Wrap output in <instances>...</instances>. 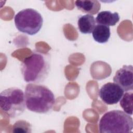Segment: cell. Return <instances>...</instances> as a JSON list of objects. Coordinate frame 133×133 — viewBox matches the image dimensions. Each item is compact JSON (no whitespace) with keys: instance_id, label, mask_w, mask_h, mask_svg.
I'll return each instance as SVG.
<instances>
[{"instance_id":"cell-1","label":"cell","mask_w":133,"mask_h":133,"mask_svg":"<svg viewBox=\"0 0 133 133\" xmlns=\"http://www.w3.org/2000/svg\"><path fill=\"white\" fill-rule=\"evenodd\" d=\"M50 68V58L48 54L34 51L23 60L21 72L26 82L39 84L47 78Z\"/></svg>"},{"instance_id":"cell-2","label":"cell","mask_w":133,"mask_h":133,"mask_svg":"<svg viewBox=\"0 0 133 133\" xmlns=\"http://www.w3.org/2000/svg\"><path fill=\"white\" fill-rule=\"evenodd\" d=\"M24 97L26 108L30 111L40 114L50 112L56 102L52 91L47 86L39 84H27Z\"/></svg>"},{"instance_id":"cell-3","label":"cell","mask_w":133,"mask_h":133,"mask_svg":"<svg viewBox=\"0 0 133 133\" xmlns=\"http://www.w3.org/2000/svg\"><path fill=\"white\" fill-rule=\"evenodd\" d=\"M133 121L124 111L114 110L106 112L101 118L99 130L101 133L131 132Z\"/></svg>"},{"instance_id":"cell-4","label":"cell","mask_w":133,"mask_h":133,"mask_svg":"<svg viewBox=\"0 0 133 133\" xmlns=\"http://www.w3.org/2000/svg\"><path fill=\"white\" fill-rule=\"evenodd\" d=\"M23 91L17 87L4 90L0 94V108L7 116L15 118L21 115L25 110Z\"/></svg>"},{"instance_id":"cell-5","label":"cell","mask_w":133,"mask_h":133,"mask_svg":"<svg viewBox=\"0 0 133 133\" xmlns=\"http://www.w3.org/2000/svg\"><path fill=\"white\" fill-rule=\"evenodd\" d=\"M14 20L18 31L30 35L37 33L43 23L41 14L32 8H26L19 11L15 15Z\"/></svg>"},{"instance_id":"cell-6","label":"cell","mask_w":133,"mask_h":133,"mask_svg":"<svg viewBox=\"0 0 133 133\" xmlns=\"http://www.w3.org/2000/svg\"><path fill=\"white\" fill-rule=\"evenodd\" d=\"M124 91L116 83L108 82L104 84L99 91V96L102 101L108 105L117 103Z\"/></svg>"},{"instance_id":"cell-7","label":"cell","mask_w":133,"mask_h":133,"mask_svg":"<svg viewBox=\"0 0 133 133\" xmlns=\"http://www.w3.org/2000/svg\"><path fill=\"white\" fill-rule=\"evenodd\" d=\"M113 81L124 91L133 89V67L132 65H125L118 70L113 77Z\"/></svg>"},{"instance_id":"cell-8","label":"cell","mask_w":133,"mask_h":133,"mask_svg":"<svg viewBox=\"0 0 133 133\" xmlns=\"http://www.w3.org/2000/svg\"><path fill=\"white\" fill-rule=\"evenodd\" d=\"M75 3L78 9L90 15L97 14L101 8L100 2L97 0L76 1Z\"/></svg>"},{"instance_id":"cell-9","label":"cell","mask_w":133,"mask_h":133,"mask_svg":"<svg viewBox=\"0 0 133 133\" xmlns=\"http://www.w3.org/2000/svg\"><path fill=\"white\" fill-rule=\"evenodd\" d=\"M119 20V16L116 12H112L105 10L99 12L96 18V22L98 24L106 26H114Z\"/></svg>"},{"instance_id":"cell-10","label":"cell","mask_w":133,"mask_h":133,"mask_svg":"<svg viewBox=\"0 0 133 133\" xmlns=\"http://www.w3.org/2000/svg\"><path fill=\"white\" fill-rule=\"evenodd\" d=\"M96 20L92 15L86 14L81 16L77 24L79 31L83 34H90L96 26Z\"/></svg>"},{"instance_id":"cell-11","label":"cell","mask_w":133,"mask_h":133,"mask_svg":"<svg viewBox=\"0 0 133 133\" xmlns=\"http://www.w3.org/2000/svg\"><path fill=\"white\" fill-rule=\"evenodd\" d=\"M110 28L108 26L97 24L92 31L94 40L99 43H107L110 37Z\"/></svg>"},{"instance_id":"cell-12","label":"cell","mask_w":133,"mask_h":133,"mask_svg":"<svg viewBox=\"0 0 133 133\" xmlns=\"http://www.w3.org/2000/svg\"><path fill=\"white\" fill-rule=\"evenodd\" d=\"M120 101V105L124 111L127 114L131 115L132 114L133 93L132 90L126 91L124 93Z\"/></svg>"},{"instance_id":"cell-13","label":"cell","mask_w":133,"mask_h":133,"mask_svg":"<svg viewBox=\"0 0 133 133\" xmlns=\"http://www.w3.org/2000/svg\"><path fill=\"white\" fill-rule=\"evenodd\" d=\"M31 125L25 120H18L12 126V131L14 132H31Z\"/></svg>"}]
</instances>
